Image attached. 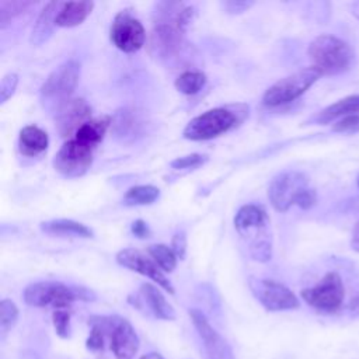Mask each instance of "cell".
<instances>
[{"label":"cell","instance_id":"6da1fadb","mask_svg":"<svg viewBox=\"0 0 359 359\" xmlns=\"http://www.w3.org/2000/svg\"><path fill=\"white\" fill-rule=\"evenodd\" d=\"M307 55L323 74H341L348 72L355 62V50L352 46L330 34H323L316 36L309 48Z\"/></svg>","mask_w":359,"mask_h":359},{"label":"cell","instance_id":"7a4b0ae2","mask_svg":"<svg viewBox=\"0 0 359 359\" xmlns=\"http://www.w3.org/2000/svg\"><path fill=\"white\" fill-rule=\"evenodd\" d=\"M94 300L91 290L81 286H67L60 282L42 280L31 283L24 290V300L34 307L52 306L56 310L67 309L74 300Z\"/></svg>","mask_w":359,"mask_h":359},{"label":"cell","instance_id":"3957f363","mask_svg":"<svg viewBox=\"0 0 359 359\" xmlns=\"http://www.w3.org/2000/svg\"><path fill=\"white\" fill-rule=\"evenodd\" d=\"M323 73L314 67L300 69L272 84L264 94L262 102L266 107H279L289 104L304 94L320 77Z\"/></svg>","mask_w":359,"mask_h":359},{"label":"cell","instance_id":"277c9868","mask_svg":"<svg viewBox=\"0 0 359 359\" xmlns=\"http://www.w3.org/2000/svg\"><path fill=\"white\" fill-rule=\"evenodd\" d=\"M237 116L229 108L209 109L188 122L182 135L188 140H209L230 130Z\"/></svg>","mask_w":359,"mask_h":359},{"label":"cell","instance_id":"5b68a950","mask_svg":"<svg viewBox=\"0 0 359 359\" xmlns=\"http://www.w3.org/2000/svg\"><path fill=\"white\" fill-rule=\"evenodd\" d=\"M303 300L321 311H337L345 297V289L341 276L337 272H327L317 285L302 290Z\"/></svg>","mask_w":359,"mask_h":359},{"label":"cell","instance_id":"8992f818","mask_svg":"<svg viewBox=\"0 0 359 359\" xmlns=\"http://www.w3.org/2000/svg\"><path fill=\"white\" fill-rule=\"evenodd\" d=\"M95 146L83 143L76 137L63 143L59 151L55 154L53 167L65 177L76 178L87 172L93 163Z\"/></svg>","mask_w":359,"mask_h":359},{"label":"cell","instance_id":"52a82bcc","mask_svg":"<svg viewBox=\"0 0 359 359\" xmlns=\"http://www.w3.org/2000/svg\"><path fill=\"white\" fill-rule=\"evenodd\" d=\"M309 188V178L300 171H283L278 174L269 184L268 196L271 205L278 212H286L302 191Z\"/></svg>","mask_w":359,"mask_h":359},{"label":"cell","instance_id":"ba28073f","mask_svg":"<svg viewBox=\"0 0 359 359\" xmlns=\"http://www.w3.org/2000/svg\"><path fill=\"white\" fill-rule=\"evenodd\" d=\"M111 42L122 52H137L146 41V31L142 22L129 11H119L109 29Z\"/></svg>","mask_w":359,"mask_h":359},{"label":"cell","instance_id":"9c48e42d","mask_svg":"<svg viewBox=\"0 0 359 359\" xmlns=\"http://www.w3.org/2000/svg\"><path fill=\"white\" fill-rule=\"evenodd\" d=\"M250 287L259 303L269 311L293 310L299 307V299L283 283L272 279H251Z\"/></svg>","mask_w":359,"mask_h":359},{"label":"cell","instance_id":"30bf717a","mask_svg":"<svg viewBox=\"0 0 359 359\" xmlns=\"http://www.w3.org/2000/svg\"><path fill=\"white\" fill-rule=\"evenodd\" d=\"M80 79V63L67 60L56 67L41 87V94L46 98H57L62 102L69 100Z\"/></svg>","mask_w":359,"mask_h":359},{"label":"cell","instance_id":"8fae6325","mask_svg":"<svg viewBox=\"0 0 359 359\" xmlns=\"http://www.w3.org/2000/svg\"><path fill=\"white\" fill-rule=\"evenodd\" d=\"M109 345L116 359H132L139 349V338L132 324L118 316L104 317Z\"/></svg>","mask_w":359,"mask_h":359},{"label":"cell","instance_id":"7c38bea8","mask_svg":"<svg viewBox=\"0 0 359 359\" xmlns=\"http://www.w3.org/2000/svg\"><path fill=\"white\" fill-rule=\"evenodd\" d=\"M116 262L121 266H125L130 271H135L140 275H144L154 280L158 286H161L168 293H174V287L170 280L165 278L160 266L142 251L135 248H123L116 254Z\"/></svg>","mask_w":359,"mask_h":359},{"label":"cell","instance_id":"4fadbf2b","mask_svg":"<svg viewBox=\"0 0 359 359\" xmlns=\"http://www.w3.org/2000/svg\"><path fill=\"white\" fill-rule=\"evenodd\" d=\"M191 320L203 341V346L210 359H234L233 351L226 339L209 324L205 314L196 309L189 310Z\"/></svg>","mask_w":359,"mask_h":359},{"label":"cell","instance_id":"5bb4252c","mask_svg":"<svg viewBox=\"0 0 359 359\" xmlns=\"http://www.w3.org/2000/svg\"><path fill=\"white\" fill-rule=\"evenodd\" d=\"M91 119V108L83 98H69L59 107L56 126L62 136L76 133L80 126Z\"/></svg>","mask_w":359,"mask_h":359},{"label":"cell","instance_id":"9a60e30c","mask_svg":"<svg viewBox=\"0 0 359 359\" xmlns=\"http://www.w3.org/2000/svg\"><path fill=\"white\" fill-rule=\"evenodd\" d=\"M268 223L269 219L265 209L258 205H244L234 216V227L241 236L266 229Z\"/></svg>","mask_w":359,"mask_h":359},{"label":"cell","instance_id":"2e32d148","mask_svg":"<svg viewBox=\"0 0 359 359\" xmlns=\"http://www.w3.org/2000/svg\"><path fill=\"white\" fill-rule=\"evenodd\" d=\"M60 6H62V1H49L45 4L32 28V34H31L32 45H41L49 39V36L52 35L53 27L56 25V15L59 13Z\"/></svg>","mask_w":359,"mask_h":359},{"label":"cell","instance_id":"e0dca14e","mask_svg":"<svg viewBox=\"0 0 359 359\" xmlns=\"http://www.w3.org/2000/svg\"><path fill=\"white\" fill-rule=\"evenodd\" d=\"M349 115H359V94L348 95L337 102L325 107L313 116V121L320 125L330 123L337 118H345Z\"/></svg>","mask_w":359,"mask_h":359},{"label":"cell","instance_id":"ac0fdd59","mask_svg":"<svg viewBox=\"0 0 359 359\" xmlns=\"http://www.w3.org/2000/svg\"><path fill=\"white\" fill-rule=\"evenodd\" d=\"M93 8V1H65L56 15V25L65 28L80 25L91 14Z\"/></svg>","mask_w":359,"mask_h":359},{"label":"cell","instance_id":"d6986e66","mask_svg":"<svg viewBox=\"0 0 359 359\" xmlns=\"http://www.w3.org/2000/svg\"><path fill=\"white\" fill-rule=\"evenodd\" d=\"M49 143L48 133L35 125L24 126L20 130L18 147L24 156H36L46 150Z\"/></svg>","mask_w":359,"mask_h":359},{"label":"cell","instance_id":"ffe728a7","mask_svg":"<svg viewBox=\"0 0 359 359\" xmlns=\"http://www.w3.org/2000/svg\"><path fill=\"white\" fill-rule=\"evenodd\" d=\"M140 294L144 303L149 306L150 311L161 320H174L175 311L172 306L165 300L163 293L151 283H143L140 287Z\"/></svg>","mask_w":359,"mask_h":359},{"label":"cell","instance_id":"44dd1931","mask_svg":"<svg viewBox=\"0 0 359 359\" xmlns=\"http://www.w3.org/2000/svg\"><path fill=\"white\" fill-rule=\"evenodd\" d=\"M41 229L45 233L50 234H63V236H76V237H93V230L83 223L70 220V219H55L41 223Z\"/></svg>","mask_w":359,"mask_h":359},{"label":"cell","instance_id":"7402d4cb","mask_svg":"<svg viewBox=\"0 0 359 359\" xmlns=\"http://www.w3.org/2000/svg\"><path fill=\"white\" fill-rule=\"evenodd\" d=\"M109 123H111L109 116H100V118L90 119L88 122H86L83 126L77 129V132L74 133V137L83 143L97 147V144L104 139V135Z\"/></svg>","mask_w":359,"mask_h":359},{"label":"cell","instance_id":"603a6c76","mask_svg":"<svg viewBox=\"0 0 359 359\" xmlns=\"http://www.w3.org/2000/svg\"><path fill=\"white\" fill-rule=\"evenodd\" d=\"M160 196V189L153 185H136L126 191L123 202L126 205H150Z\"/></svg>","mask_w":359,"mask_h":359},{"label":"cell","instance_id":"cb8c5ba5","mask_svg":"<svg viewBox=\"0 0 359 359\" xmlns=\"http://www.w3.org/2000/svg\"><path fill=\"white\" fill-rule=\"evenodd\" d=\"M206 84V76L202 72H194V70H188L181 73L177 79H175V88L187 95H192L196 94L202 90V87Z\"/></svg>","mask_w":359,"mask_h":359},{"label":"cell","instance_id":"d4e9b609","mask_svg":"<svg viewBox=\"0 0 359 359\" xmlns=\"http://www.w3.org/2000/svg\"><path fill=\"white\" fill-rule=\"evenodd\" d=\"M149 255L153 258V261L160 266L164 272H172L177 266V255L171 250V247L165 244H151L147 248Z\"/></svg>","mask_w":359,"mask_h":359},{"label":"cell","instance_id":"484cf974","mask_svg":"<svg viewBox=\"0 0 359 359\" xmlns=\"http://www.w3.org/2000/svg\"><path fill=\"white\" fill-rule=\"evenodd\" d=\"M18 318V309L14 302L4 299L0 303V330L3 334L10 331Z\"/></svg>","mask_w":359,"mask_h":359},{"label":"cell","instance_id":"4316f807","mask_svg":"<svg viewBox=\"0 0 359 359\" xmlns=\"http://www.w3.org/2000/svg\"><path fill=\"white\" fill-rule=\"evenodd\" d=\"M28 6H31L29 1H1L0 3V28H4L13 17L24 11Z\"/></svg>","mask_w":359,"mask_h":359},{"label":"cell","instance_id":"83f0119b","mask_svg":"<svg viewBox=\"0 0 359 359\" xmlns=\"http://www.w3.org/2000/svg\"><path fill=\"white\" fill-rule=\"evenodd\" d=\"M52 320H53L56 334L62 338L69 337V334H70V313L63 310V309L62 310H55V313L52 316Z\"/></svg>","mask_w":359,"mask_h":359},{"label":"cell","instance_id":"f1b7e54d","mask_svg":"<svg viewBox=\"0 0 359 359\" xmlns=\"http://www.w3.org/2000/svg\"><path fill=\"white\" fill-rule=\"evenodd\" d=\"M18 84V74L8 73L1 79L0 83V104H4L15 91Z\"/></svg>","mask_w":359,"mask_h":359},{"label":"cell","instance_id":"f546056e","mask_svg":"<svg viewBox=\"0 0 359 359\" xmlns=\"http://www.w3.org/2000/svg\"><path fill=\"white\" fill-rule=\"evenodd\" d=\"M208 160L206 156L203 154H198V153H192L184 157H178L175 160L171 161V167L175 170H181V168H191V167H198L201 164H203Z\"/></svg>","mask_w":359,"mask_h":359},{"label":"cell","instance_id":"4dcf8cb0","mask_svg":"<svg viewBox=\"0 0 359 359\" xmlns=\"http://www.w3.org/2000/svg\"><path fill=\"white\" fill-rule=\"evenodd\" d=\"M332 130L338 133H358L359 132V115H349L341 118L332 125Z\"/></svg>","mask_w":359,"mask_h":359},{"label":"cell","instance_id":"1f68e13d","mask_svg":"<svg viewBox=\"0 0 359 359\" xmlns=\"http://www.w3.org/2000/svg\"><path fill=\"white\" fill-rule=\"evenodd\" d=\"M251 6H254V1H245V0H229L223 1L222 7L229 14H241L247 11Z\"/></svg>","mask_w":359,"mask_h":359},{"label":"cell","instance_id":"d6a6232c","mask_svg":"<svg viewBox=\"0 0 359 359\" xmlns=\"http://www.w3.org/2000/svg\"><path fill=\"white\" fill-rule=\"evenodd\" d=\"M316 202H317V194L311 188H306L304 191H302L296 199V205L302 209H310L316 205Z\"/></svg>","mask_w":359,"mask_h":359},{"label":"cell","instance_id":"836d02e7","mask_svg":"<svg viewBox=\"0 0 359 359\" xmlns=\"http://www.w3.org/2000/svg\"><path fill=\"white\" fill-rule=\"evenodd\" d=\"M171 250L174 251V254L177 255V258L182 259L185 257L187 252V237L184 231L177 233L172 240H171Z\"/></svg>","mask_w":359,"mask_h":359},{"label":"cell","instance_id":"e575fe53","mask_svg":"<svg viewBox=\"0 0 359 359\" xmlns=\"http://www.w3.org/2000/svg\"><path fill=\"white\" fill-rule=\"evenodd\" d=\"M130 230H132V233H133L136 237H139V238H146V237L150 236L149 226L146 224V222H143V220H140V219H139V220H135V222L132 223Z\"/></svg>","mask_w":359,"mask_h":359},{"label":"cell","instance_id":"d590c367","mask_svg":"<svg viewBox=\"0 0 359 359\" xmlns=\"http://www.w3.org/2000/svg\"><path fill=\"white\" fill-rule=\"evenodd\" d=\"M339 209L342 213H356L359 212V196H353L349 198L344 202H341Z\"/></svg>","mask_w":359,"mask_h":359},{"label":"cell","instance_id":"8d00e7d4","mask_svg":"<svg viewBox=\"0 0 359 359\" xmlns=\"http://www.w3.org/2000/svg\"><path fill=\"white\" fill-rule=\"evenodd\" d=\"M351 247L353 251L359 252V220L355 224L353 230H352V238H351Z\"/></svg>","mask_w":359,"mask_h":359},{"label":"cell","instance_id":"74e56055","mask_svg":"<svg viewBox=\"0 0 359 359\" xmlns=\"http://www.w3.org/2000/svg\"><path fill=\"white\" fill-rule=\"evenodd\" d=\"M348 311H349V314H352V316H359V294L355 296V297L349 302V304H348Z\"/></svg>","mask_w":359,"mask_h":359},{"label":"cell","instance_id":"f35d334b","mask_svg":"<svg viewBox=\"0 0 359 359\" xmlns=\"http://www.w3.org/2000/svg\"><path fill=\"white\" fill-rule=\"evenodd\" d=\"M140 359H164V358L157 352H149V353L143 355Z\"/></svg>","mask_w":359,"mask_h":359},{"label":"cell","instance_id":"ab89813d","mask_svg":"<svg viewBox=\"0 0 359 359\" xmlns=\"http://www.w3.org/2000/svg\"><path fill=\"white\" fill-rule=\"evenodd\" d=\"M351 11H352L353 17L359 20V1H355V3H352V6H351Z\"/></svg>","mask_w":359,"mask_h":359},{"label":"cell","instance_id":"60d3db41","mask_svg":"<svg viewBox=\"0 0 359 359\" xmlns=\"http://www.w3.org/2000/svg\"><path fill=\"white\" fill-rule=\"evenodd\" d=\"M356 185H358V188H359V174H358V177H356Z\"/></svg>","mask_w":359,"mask_h":359}]
</instances>
